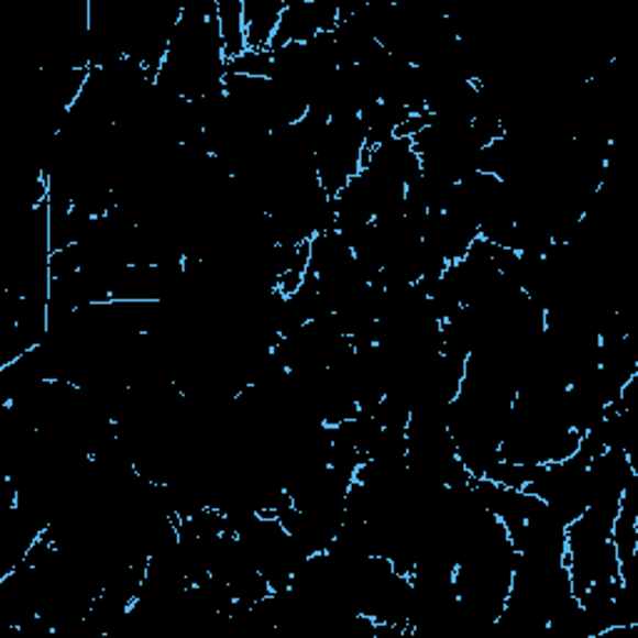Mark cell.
<instances>
[{
	"label": "cell",
	"instance_id": "cell-1",
	"mask_svg": "<svg viewBox=\"0 0 638 638\" xmlns=\"http://www.w3.org/2000/svg\"><path fill=\"white\" fill-rule=\"evenodd\" d=\"M285 11V0H242L248 51H270Z\"/></svg>",
	"mask_w": 638,
	"mask_h": 638
},
{
	"label": "cell",
	"instance_id": "cell-2",
	"mask_svg": "<svg viewBox=\"0 0 638 638\" xmlns=\"http://www.w3.org/2000/svg\"><path fill=\"white\" fill-rule=\"evenodd\" d=\"M218 21H220V33H222L224 61L230 63L248 51L242 0H218Z\"/></svg>",
	"mask_w": 638,
	"mask_h": 638
}]
</instances>
